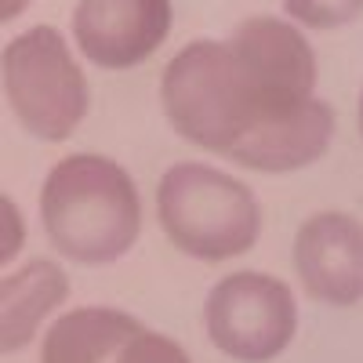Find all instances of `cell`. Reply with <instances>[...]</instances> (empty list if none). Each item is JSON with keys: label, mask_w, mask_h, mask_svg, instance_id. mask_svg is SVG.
I'll return each instance as SVG.
<instances>
[{"label": "cell", "mask_w": 363, "mask_h": 363, "mask_svg": "<svg viewBox=\"0 0 363 363\" xmlns=\"http://www.w3.org/2000/svg\"><path fill=\"white\" fill-rule=\"evenodd\" d=\"M207 338L236 363L277 359L298 335L294 291L269 272H229L203 301Z\"/></svg>", "instance_id": "obj_5"}, {"label": "cell", "mask_w": 363, "mask_h": 363, "mask_svg": "<svg viewBox=\"0 0 363 363\" xmlns=\"http://www.w3.org/2000/svg\"><path fill=\"white\" fill-rule=\"evenodd\" d=\"M171 0H77L73 40L99 69H135L167 40Z\"/></svg>", "instance_id": "obj_6"}, {"label": "cell", "mask_w": 363, "mask_h": 363, "mask_svg": "<svg viewBox=\"0 0 363 363\" xmlns=\"http://www.w3.org/2000/svg\"><path fill=\"white\" fill-rule=\"evenodd\" d=\"M116 363H193V359L186 356V349H182L174 338L142 327L138 335L120 349Z\"/></svg>", "instance_id": "obj_13"}, {"label": "cell", "mask_w": 363, "mask_h": 363, "mask_svg": "<svg viewBox=\"0 0 363 363\" xmlns=\"http://www.w3.org/2000/svg\"><path fill=\"white\" fill-rule=\"evenodd\" d=\"M284 11L306 29H342L363 15V0H284Z\"/></svg>", "instance_id": "obj_12"}, {"label": "cell", "mask_w": 363, "mask_h": 363, "mask_svg": "<svg viewBox=\"0 0 363 363\" xmlns=\"http://www.w3.org/2000/svg\"><path fill=\"white\" fill-rule=\"evenodd\" d=\"M157 218L171 244L196 262H233L262 236V207L240 178L211 164H174L157 186Z\"/></svg>", "instance_id": "obj_3"}, {"label": "cell", "mask_w": 363, "mask_h": 363, "mask_svg": "<svg viewBox=\"0 0 363 363\" xmlns=\"http://www.w3.org/2000/svg\"><path fill=\"white\" fill-rule=\"evenodd\" d=\"M69 298L66 269L51 258H33L0 277V356L18 352Z\"/></svg>", "instance_id": "obj_10"}, {"label": "cell", "mask_w": 363, "mask_h": 363, "mask_svg": "<svg viewBox=\"0 0 363 363\" xmlns=\"http://www.w3.org/2000/svg\"><path fill=\"white\" fill-rule=\"evenodd\" d=\"M225 40L244 58L272 113L287 116L316 99V51L291 18H244Z\"/></svg>", "instance_id": "obj_7"}, {"label": "cell", "mask_w": 363, "mask_h": 363, "mask_svg": "<svg viewBox=\"0 0 363 363\" xmlns=\"http://www.w3.org/2000/svg\"><path fill=\"white\" fill-rule=\"evenodd\" d=\"M0 84L15 120L40 142L73 138L91 109L87 77L55 26H33L8 40Z\"/></svg>", "instance_id": "obj_4"}, {"label": "cell", "mask_w": 363, "mask_h": 363, "mask_svg": "<svg viewBox=\"0 0 363 363\" xmlns=\"http://www.w3.org/2000/svg\"><path fill=\"white\" fill-rule=\"evenodd\" d=\"M291 262L309 298L335 309L363 301V222L345 211H320L294 236Z\"/></svg>", "instance_id": "obj_8"}, {"label": "cell", "mask_w": 363, "mask_h": 363, "mask_svg": "<svg viewBox=\"0 0 363 363\" xmlns=\"http://www.w3.org/2000/svg\"><path fill=\"white\" fill-rule=\"evenodd\" d=\"M142 323L120 309L84 306L58 316L40 342V363H116Z\"/></svg>", "instance_id": "obj_11"}, {"label": "cell", "mask_w": 363, "mask_h": 363, "mask_svg": "<svg viewBox=\"0 0 363 363\" xmlns=\"http://www.w3.org/2000/svg\"><path fill=\"white\" fill-rule=\"evenodd\" d=\"M160 102L182 138L222 157H233L251 135L284 120L272 113L229 40H193L182 48L160 77Z\"/></svg>", "instance_id": "obj_1"}, {"label": "cell", "mask_w": 363, "mask_h": 363, "mask_svg": "<svg viewBox=\"0 0 363 363\" xmlns=\"http://www.w3.org/2000/svg\"><path fill=\"white\" fill-rule=\"evenodd\" d=\"M29 4H33V0H0V26H4V22H15L18 15H26Z\"/></svg>", "instance_id": "obj_15"}, {"label": "cell", "mask_w": 363, "mask_h": 363, "mask_svg": "<svg viewBox=\"0 0 363 363\" xmlns=\"http://www.w3.org/2000/svg\"><path fill=\"white\" fill-rule=\"evenodd\" d=\"M359 135H363V91H359Z\"/></svg>", "instance_id": "obj_16"}, {"label": "cell", "mask_w": 363, "mask_h": 363, "mask_svg": "<svg viewBox=\"0 0 363 363\" xmlns=\"http://www.w3.org/2000/svg\"><path fill=\"white\" fill-rule=\"evenodd\" d=\"M330 142H335V109L323 99H309L291 116L251 135L229 160L262 174H287L316 164Z\"/></svg>", "instance_id": "obj_9"}, {"label": "cell", "mask_w": 363, "mask_h": 363, "mask_svg": "<svg viewBox=\"0 0 363 363\" xmlns=\"http://www.w3.org/2000/svg\"><path fill=\"white\" fill-rule=\"evenodd\" d=\"M26 247V218L11 196L0 193V269L15 262Z\"/></svg>", "instance_id": "obj_14"}, {"label": "cell", "mask_w": 363, "mask_h": 363, "mask_svg": "<svg viewBox=\"0 0 363 363\" xmlns=\"http://www.w3.org/2000/svg\"><path fill=\"white\" fill-rule=\"evenodd\" d=\"M40 222L62 258L109 265L124 258L142 233V196L135 178L116 160L73 153L44 178Z\"/></svg>", "instance_id": "obj_2"}]
</instances>
